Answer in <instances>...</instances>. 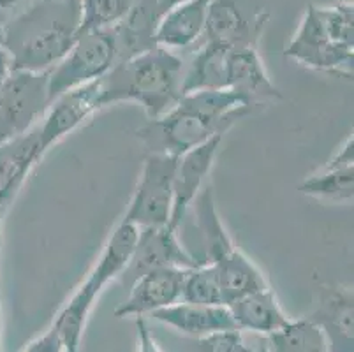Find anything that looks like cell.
I'll list each match as a JSON object with an SVG mask.
<instances>
[{"label":"cell","mask_w":354,"mask_h":352,"mask_svg":"<svg viewBox=\"0 0 354 352\" xmlns=\"http://www.w3.org/2000/svg\"><path fill=\"white\" fill-rule=\"evenodd\" d=\"M8 12L0 11V43H2V35H4V27L8 24Z\"/></svg>","instance_id":"cell-37"},{"label":"cell","mask_w":354,"mask_h":352,"mask_svg":"<svg viewBox=\"0 0 354 352\" xmlns=\"http://www.w3.org/2000/svg\"><path fill=\"white\" fill-rule=\"evenodd\" d=\"M298 190L308 198L331 205H353L354 167L346 169H321L298 185Z\"/></svg>","instance_id":"cell-24"},{"label":"cell","mask_w":354,"mask_h":352,"mask_svg":"<svg viewBox=\"0 0 354 352\" xmlns=\"http://www.w3.org/2000/svg\"><path fill=\"white\" fill-rule=\"evenodd\" d=\"M353 289L333 287L323 293L312 321L323 329L328 352H353Z\"/></svg>","instance_id":"cell-18"},{"label":"cell","mask_w":354,"mask_h":352,"mask_svg":"<svg viewBox=\"0 0 354 352\" xmlns=\"http://www.w3.org/2000/svg\"><path fill=\"white\" fill-rule=\"evenodd\" d=\"M37 125L21 136L0 143V194L15 198L35 164L41 163L37 151Z\"/></svg>","instance_id":"cell-20"},{"label":"cell","mask_w":354,"mask_h":352,"mask_svg":"<svg viewBox=\"0 0 354 352\" xmlns=\"http://www.w3.org/2000/svg\"><path fill=\"white\" fill-rule=\"evenodd\" d=\"M101 106V89L97 82L86 83L78 89L66 92L64 95L57 97L37 125V151L43 159L53 145L64 140L67 134L74 132L80 125L85 124L90 116L99 111Z\"/></svg>","instance_id":"cell-11"},{"label":"cell","mask_w":354,"mask_h":352,"mask_svg":"<svg viewBox=\"0 0 354 352\" xmlns=\"http://www.w3.org/2000/svg\"><path fill=\"white\" fill-rule=\"evenodd\" d=\"M134 319H136V331H138V352H160L156 338H153L152 333H150L147 319L145 317H134Z\"/></svg>","instance_id":"cell-32"},{"label":"cell","mask_w":354,"mask_h":352,"mask_svg":"<svg viewBox=\"0 0 354 352\" xmlns=\"http://www.w3.org/2000/svg\"><path fill=\"white\" fill-rule=\"evenodd\" d=\"M24 0H0V11H11V9H15L16 6H20Z\"/></svg>","instance_id":"cell-35"},{"label":"cell","mask_w":354,"mask_h":352,"mask_svg":"<svg viewBox=\"0 0 354 352\" xmlns=\"http://www.w3.org/2000/svg\"><path fill=\"white\" fill-rule=\"evenodd\" d=\"M180 302L196 305H224L221 282L212 264H199L187 270Z\"/></svg>","instance_id":"cell-27"},{"label":"cell","mask_w":354,"mask_h":352,"mask_svg":"<svg viewBox=\"0 0 354 352\" xmlns=\"http://www.w3.org/2000/svg\"><path fill=\"white\" fill-rule=\"evenodd\" d=\"M284 55L308 69L353 77L354 48L342 46L330 37L321 19L319 6L310 4L305 9Z\"/></svg>","instance_id":"cell-9"},{"label":"cell","mask_w":354,"mask_h":352,"mask_svg":"<svg viewBox=\"0 0 354 352\" xmlns=\"http://www.w3.org/2000/svg\"><path fill=\"white\" fill-rule=\"evenodd\" d=\"M201 352H238L241 340V331H222V333L210 335V337L199 338Z\"/></svg>","instance_id":"cell-29"},{"label":"cell","mask_w":354,"mask_h":352,"mask_svg":"<svg viewBox=\"0 0 354 352\" xmlns=\"http://www.w3.org/2000/svg\"><path fill=\"white\" fill-rule=\"evenodd\" d=\"M183 64L175 51L152 46L118 62L99 80L101 106L138 102L148 120L171 111L183 95Z\"/></svg>","instance_id":"cell-2"},{"label":"cell","mask_w":354,"mask_h":352,"mask_svg":"<svg viewBox=\"0 0 354 352\" xmlns=\"http://www.w3.org/2000/svg\"><path fill=\"white\" fill-rule=\"evenodd\" d=\"M226 89L245 93L257 106L282 101L281 90L273 85L257 48H238L226 55Z\"/></svg>","instance_id":"cell-15"},{"label":"cell","mask_w":354,"mask_h":352,"mask_svg":"<svg viewBox=\"0 0 354 352\" xmlns=\"http://www.w3.org/2000/svg\"><path fill=\"white\" fill-rule=\"evenodd\" d=\"M129 259H131V245L122 238H108L95 266L51 324L62 340L64 352L80 351L83 329L88 321L90 312L94 308L95 298L111 280L118 279L124 273Z\"/></svg>","instance_id":"cell-3"},{"label":"cell","mask_w":354,"mask_h":352,"mask_svg":"<svg viewBox=\"0 0 354 352\" xmlns=\"http://www.w3.org/2000/svg\"><path fill=\"white\" fill-rule=\"evenodd\" d=\"M48 106V71H12L0 86V143L34 129Z\"/></svg>","instance_id":"cell-8"},{"label":"cell","mask_w":354,"mask_h":352,"mask_svg":"<svg viewBox=\"0 0 354 352\" xmlns=\"http://www.w3.org/2000/svg\"><path fill=\"white\" fill-rule=\"evenodd\" d=\"M238 352H270V351L268 347H265V345H263V347H249V345L241 344L240 351Z\"/></svg>","instance_id":"cell-36"},{"label":"cell","mask_w":354,"mask_h":352,"mask_svg":"<svg viewBox=\"0 0 354 352\" xmlns=\"http://www.w3.org/2000/svg\"><path fill=\"white\" fill-rule=\"evenodd\" d=\"M0 243H2V238H0Z\"/></svg>","instance_id":"cell-38"},{"label":"cell","mask_w":354,"mask_h":352,"mask_svg":"<svg viewBox=\"0 0 354 352\" xmlns=\"http://www.w3.org/2000/svg\"><path fill=\"white\" fill-rule=\"evenodd\" d=\"M15 198H11V196H6V194H0V228H2V219H4V213L6 210H8V206L11 205V201ZM2 238V237H0Z\"/></svg>","instance_id":"cell-34"},{"label":"cell","mask_w":354,"mask_h":352,"mask_svg":"<svg viewBox=\"0 0 354 352\" xmlns=\"http://www.w3.org/2000/svg\"><path fill=\"white\" fill-rule=\"evenodd\" d=\"M199 266L189 248L182 243L178 232L169 225L138 229V240L127 268L122 273L124 284H131L148 271L160 268H182L191 270Z\"/></svg>","instance_id":"cell-10"},{"label":"cell","mask_w":354,"mask_h":352,"mask_svg":"<svg viewBox=\"0 0 354 352\" xmlns=\"http://www.w3.org/2000/svg\"><path fill=\"white\" fill-rule=\"evenodd\" d=\"M176 163L178 157L166 154H148L145 157L140 180L122 222L138 229L169 224Z\"/></svg>","instance_id":"cell-5"},{"label":"cell","mask_w":354,"mask_h":352,"mask_svg":"<svg viewBox=\"0 0 354 352\" xmlns=\"http://www.w3.org/2000/svg\"><path fill=\"white\" fill-rule=\"evenodd\" d=\"M212 266L217 271L222 296H224V305L227 306L236 299L250 295V293L270 287L263 271L238 247H234L233 250L227 252L226 256L215 261Z\"/></svg>","instance_id":"cell-22"},{"label":"cell","mask_w":354,"mask_h":352,"mask_svg":"<svg viewBox=\"0 0 354 352\" xmlns=\"http://www.w3.org/2000/svg\"><path fill=\"white\" fill-rule=\"evenodd\" d=\"M150 317L182 335L205 338L222 331H240L227 305H196L178 302L153 312Z\"/></svg>","instance_id":"cell-14"},{"label":"cell","mask_w":354,"mask_h":352,"mask_svg":"<svg viewBox=\"0 0 354 352\" xmlns=\"http://www.w3.org/2000/svg\"><path fill=\"white\" fill-rule=\"evenodd\" d=\"M319 15L328 34L335 43L354 48V6L353 2H337L319 6Z\"/></svg>","instance_id":"cell-28"},{"label":"cell","mask_w":354,"mask_h":352,"mask_svg":"<svg viewBox=\"0 0 354 352\" xmlns=\"http://www.w3.org/2000/svg\"><path fill=\"white\" fill-rule=\"evenodd\" d=\"M354 167V138H347L342 147L335 151V155L323 166V169H346Z\"/></svg>","instance_id":"cell-31"},{"label":"cell","mask_w":354,"mask_h":352,"mask_svg":"<svg viewBox=\"0 0 354 352\" xmlns=\"http://www.w3.org/2000/svg\"><path fill=\"white\" fill-rule=\"evenodd\" d=\"M191 208L194 210L196 229L199 231L198 234L201 240V263L214 264L222 256H226L227 252L233 250L236 245L233 243L230 232L222 224L210 183L203 187L201 192L192 201Z\"/></svg>","instance_id":"cell-21"},{"label":"cell","mask_w":354,"mask_h":352,"mask_svg":"<svg viewBox=\"0 0 354 352\" xmlns=\"http://www.w3.org/2000/svg\"><path fill=\"white\" fill-rule=\"evenodd\" d=\"M230 310L240 331H252L266 337L281 331L291 321L270 287L236 299L231 303Z\"/></svg>","instance_id":"cell-19"},{"label":"cell","mask_w":354,"mask_h":352,"mask_svg":"<svg viewBox=\"0 0 354 352\" xmlns=\"http://www.w3.org/2000/svg\"><path fill=\"white\" fill-rule=\"evenodd\" d=\"M118 62L120 51L115 27L80 34L66 57L48 71L50 104L66 92L101 80Z\"/></svg>","instance_id":"cell-4"},{"label":"cell","mask_w":354,"mask_h":352,"mask_svg":"<svg viewBox=\"0 0 354 352\" xmlns=\"http://www.w3.org/2000/svg\"><path fill=\"white\" fill-rule=\"evenodd\" d=\"M24 352H64V345L59 333H57V329L51 326L46 333H43L41 337L35 338L34 342H30L24 349Z\"/></svg>","instance_id":"cell-30"},{"label":"cell","mask_w":354,"mask_h":352,"mask_svg":"<svg viewBox=\"0 0 354 352\" xmlns=\"http://www.w3.org/2000/svg\"><path fill=\"white\" fill-rule=\"evenodd\" d=\"M224 136H215L201 147L192 148L187 154L178 157L173 180V208L169 217V228L178 232L183 221L187 217L192 201L201 189L207 185V178L214 167Z\"/></svg>","instance_id":"cell-12"},{"label":"cell","mask_w":354,"mask_h":352,"mask_svg":"<svg viewBox=\"0 0 354 352\" xmlns=\"http://www.w3.org/2000/svg\"><path fill=\"white\" fill-rule=\"evenodd\" d=\"M187 0H138L125 21L115 27L120 62L156 46L153 32L160 19L176 6Z\"/></svg>","instance_id":"cell-16"},{"label":"cell","mask_w":354,"mask_h":352,"mask_svg":"<svg viewBox=\"0 0 354 352\" xmlns=\"http://www.w3.org/2000/svg\"><path fill=\"white\" fill-rule=\"evenodd\" d=\"M230 50L198 44L191 62L183 69L182 92H198V90L226 89V55Z\"/></svg>","instance_id":"cell-23"},{"label":"cell","mask_w":354,"mask_h":352,"mask_svg":"<svg viewBox=\"0 0 354 352\" xmlns=\"http://www.w3.org/2000/svg\"><path fill=\"white\" fill-rule=\"evenodd\" d=\"M231 127L210 120L182 104H176L160 118L148 120L138 129V138L150 150V154H166L173 157L187 154L192 148L201 147L215 136H226Z\"/></svg>","instance_id":"cell-7"},{"label":"cell","mask_w":354,"mask_h":352,"mask_svg":"<svg viewBox=\"0 0 354 352\" xmlns=\"http://www.w3.org/2000/svg\"><path fill=\"white\" fill-rule=\"evenodd\" d=\"M136 2L138 0H80V34L117 27L133 12Z\"/></svg>","instance_id":"cell-26"},{"label":"cell","mask_w":354,"mask_h":352,"mask_svg":"<svg viewBox=\"0 0 354 352\" xmlns=\"http://www.w3.org/2000/svg\"><path fill=\"white\" fill-rule=\"evenodd\" d=\"M270 352H328L323 329L310 317L289 321L268 337Z\"/></svg>","instance_id":"cell-25"},{"label":"cell","mask_w":354,"mask_h":352,"mask_svg":"<svg viewBox=\"0 0 354 352\" xmlns=\"http://www.w3.org/2000/svg\"><path fill=\"white\" fill-rule=\"evenodd\" d=\"M11 73H12L11 57H9V53L4 50V48L0 46V86H2V83H4L6 80H8Z\"/></svg>","instance_id":"cell-33"},{"label":"cell","mask_w":354,"mask_h":352,"mask_svg":"<svg viewBox=\"0 0 354 352\" xmlns=\"http://www.w3.org/2000/svg\"><path fill=\"white\" fill-rule=\"evenodd\" d=\"M80 0H35L9 18L0 46L11 57L12 71L53 69L80 34Z\"/></svg>","instance_id":"cell-1"},{"label":"cell","mask_w":354,"mask_h":352,"mask_svg":"<svg viewBox=\"0 0 354 352\" xmlns=\"http://www.w3.org/2000/svg\"><path fill=\"white\" fill-rule=\"evenodd\" d=\"M210 0H187L167 12L153 32L156 46L169 51L191 48L201 41Z\"/></svg>","instance_id":"cell-17"},{"label":"cell","mask_w":354,"mask_h":352,"mask_svg":"<svg viewBox=\"0 0 354 352\" xmlns=\"http://www.w3.org/2000/svg\"><path fill=\"white\" fill-rule=\"evenodd\" d=\"M268 19L265 0H210L207 27L198 44L224 50L257 48Z\"/></svg>","instance_id":"cell-6"},{"label":"cell","mask_w":354,"mask_h":352,"mask_svg":"<svg viewBox=\"0 0 354 352\" xmlns=\"http://www.w3.org/2000/svg\"><path fill=\"white\" fill-rule=\"evenodd\" d=\"M185 273L187 270L182 268H160L141 275L131 284L127 299L117 306L115 317H145L178 303Z\"/></svg>","instance_id":"cell-13"}]
</instances>
